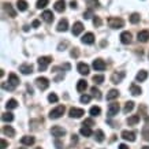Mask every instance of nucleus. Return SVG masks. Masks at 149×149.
Masks as SVG:
<instances>
[{
  "label": "nucleus",
  "mask_w": 149,
  "mask_h": 149,
  "mask_svg": "<svg viewBox=\"0 0 149 149\" xmlns=\"http://www.w3.org/2000/svg\"><path fill=\"white\" fill-rule=\"evenodd\" d=\"M52 62V58L51 56H41L38 59V70L40 71H45L47 67H48V64Z\"/></svg>",
  "instance_id": "obj_1"
},
{
  "label": "nucleus",
  "mask_w": 149,
  "mask_h": 149,
  "mask_svg": "<svg viewBox=\"0 0 149 149\" xmlns=\"http://www.w3.org/2000/svg\"><path fill=\"white\" fill-rule=\"evenodd\" d=\"M108 25H109V27H112V29H120V27H123L125 22H123V19H120V18L111 17V18H108Z\"/></svg>",
  "instance_id": "obj_2"
},
{
  "label": "nucleus",
  "mask_w": 149,
  "mask_h": 149,
  "mask_svg": "<svg viewBox=\"0 0 149 149\" xmlns=\"http://www.w3.org/2000/svg\"><path fill=\"white\" fill-rule=\"evenodd\" d=\"M64 109H66L64 105H58L56 108H54L49 112V118L51 119H58V118H60L64 113Z\"/></svg>",
  "instance_id": "obj_3"
},
{
  "label": "nucleus",
  "mask_w": 149,
  "mask_h": 149,
  "mask_svg": "<svg viewBox=\"0 0 149 149\" xmlns=\"http://www.w3.org/2000/svg\"><path fill=\"white\" fill-rule=\"evenodd\" d=\"M36 85L40 91H45L47 88L49 86V81H48L45 77H38L36 79Z\"/></svg>",
  "instance_id": "obj_4"
},
{
  "label": "nucleus",
  "mask_w": 149,
  "mask_h": 149,
  "mask_svg": "<svg viewBox=\"0 0 149 149\" xmlns=\"http://www.w3.org/2000/svg\"><path fill=\"white\" fill-rule=\"evenodd\" d=\"M51 133H52V136L56 137V138H60V137L66 136V130L60 126H54L51 129Z\"/></svg>",
  "instance_id": "obj_5"
},
{
  "label": "nucleus",
  "mask_w": 149,
  "mask_h": 149,
  "mask_svg": "<svg viewBox=\"0 0 149 149\" xmlns=\"http://www.w3.org/2000/svg\"><path fill=\"white\" fill-rule=\"evenodd\" d=\"M105 67H107V64L101 59H96L95 62H93V68H95L96 71H103V70H105Z\"/></svg>",
  "instance_id": "obj_6"
},
{
  "label": "nucleus",
  "mask_w": 149,
  "mask_h": 149,
  "mask_svg": "<svg viewBox=\"0 0 149 149\" xmlns=\"http://www.w3.org/2000/svg\"><path fill=\"white\" fill-rule=\"evenodd\" d=\"M123 78H125V72H123V71L113 72L112 77H111V81H112V84H120Z\"/></svg>",
  "instance_id": "obj_7"
},
{
  "label": "nucleus",
  "mask_w": 149,
  "mask_h": 149,
  "mask_svg": "<svg viewBox=\"0 0 149 149\" xmlns=\"http://www.w3.org/2000/svg\"><path fill=\"white\" fill-rule=\"evenodd\" d=\"M122 138H123V140H126V141L133 142V141H136V134H134L133 131L125 130V131H122Z\"/></svg>",
  "instance_id": "obj_8"
},
{
  "label": "nucleus",
  "mask_w": 149,
  "mask_h": 149,
  "mask_svg": "<svg viewBox=\"0 0 149 149\" xmlns=\"http://www.w3.org/2000/svg\"><path fill=\"white\" fill-rule=\"evenodd\" d=\"M68 115L71 118H81L82 115H85V111L82 108H71L70 112H68Z\"/></svg>",
  "instance_id": "obj_9"
},
{
  "label": "nucleus",
  "mask_w": 149,
  "mask_h": 149,
  "mask_svg": "<svg viewBox=\"0 0 149 149\" xmlns=\"http://www.w3.org/2000/svg\"><path fill=\"white\" fill-rule=\"evenodd\" d=\"M81 41L84 44H89V45H91V44L95 42V34H93V33H86L85 36L81 38Z\"/></svg>",
  "instance_id": "obj_10"
},
{
  "label": "nucleus",
  "mask_w": 149,
  "mask_h": 149,
  "mask_svg": "<svg viewBox=\"0 0 149 149\" xmlns=\"http://www.w3.org/2000/svg\"><path fill=\"white\" fill-rule=\"evenodd\" d=\"M137 38L141 42H146L149 40V30H141L138 34H137Z\"/></svg>",
  "instance_id": "obj_11"
},
{
  "label": "nucleus",
  "mask_w": 149,
  "mask_h": 149,
  "mask_svg": "<svg viewBox=\"0 0 149 149\" xmlns=\"http://www.w3.org/2000/svg\"><path fill=\"white\" fill-rule=\"evenodd\" d=\"M118 112H119V104H116V103L109 104V107H108V115L109 116H115Z\"/></svg>",
  "instance_id": "obj_12"
},
{
  "label": "nucleus",
  "mask_w": 149,
  "mask_h": 149,
  "mask_svg": "<svg viewBox=\"0 0 149 149\" xmlns=\"http://www.w3.org/2000/svg\"><path fill=\"white\" fill-rule=\"evenodd\" d=\"M19 71L22 72V74H25V75H27V74H32V72H33V66H32V64L25 63V64H22V66L19 67Z\"/></svg>",
  "instance_id": "obj_13"
},
{
  "label": "nucleus",
  "mask_w": 149,
  "mask_h": 149,
  "mask_svg": "<svg viewBox=\"0 0 149 149\" xmlns=\"http://www.w3.org/2000/svg\"><path fill=\"white\" fill-rule=\"evenodd\" d=\"M8 84L13 86V88H17V86L19 85V78L17 77L14 72H11V74L8 75Z\"/></svg>",
  "instance_id": "obj_14"
},
{
  "label": "nucleus",
  "mask_w": 149,
  "mask_h": 149,
  "mask_svg": "<svg viewBox=\"0 0 149 149\" xmlns=\"http://www.w3.org/2000/svg\"><path fill=\"white\" fill-rule=\"evenodd\" d=\"M78 72L82 75H88L89 74V66L86 63H78Z\"/></svg>",
  "instance_id": "obj_15"
},
{
  "label": "nucleus",
  "mask_w": 149,
  "mask_h": 149,
  "mask_svg": "<svg viewBox=\"0 0 149 149\" xmlns=\"http://www.w3.org/2000/svg\"><path fill=\"white\" fill-rule=\"evenodd\" d=\"M120 41L122 44H130L131 42V33L130 32H123L120 34Z\"/></svg>",
  "instance_id": "obj_16"
},
{
  "label": "nucleus",
  "mask_w": 149,
  "mask_h": 149,
  "mask_svg": "<svg viewBox=\"0 0 149 149\" xmlns=\"http://www.w3.org/2000/svg\"><path fill=\"white\" fill-rule=\"evenodd\" d=\"M64 10H66V3H64V0H58V1L55 3V11L63 13Z\"/></svg>",
  "instance_id": "obj_17"
},
{
  "label": "nucleus",
  "mask_w": 149,
  "mask_h": 149,
  "mask_svg": "<svg viewBox=\"0 0 149 149\" xmlns=\"http://www.w3.org/2000/svg\"><path fill=\"white\" fill-rule=\"evenodd\" d=\"M41 18L44 19L45 22L51 23L52 21H54V14H52V11H48V10H47V11H44V13H42V15H41Z\"/></svg>",
  "instance_id": "obj_18"
},
{
  "label": "nucleus",
  "mask_w": 149,
  "mask_h": 149,
  "mask_svg": "<svg viewBox=\"0 0 149 149\" xmlns=\"http://www.w3.org/2000/svg\"><path fill=\"white\" fill-rule=\"evenodd\" d=\"M82 30H84V25H82L81 22L74 23V26H72V34H74V36H78Z\"/></svg>",
  "instance_id": "obj_19"
},
{
  "label": "nucleus",
  "mask_w": 149,
  "mask_h": 149,
  "mask_svg": "<svg viewBox=\"0 0 149 149\" xmlns=\"http://www.w3.org/2000/svg\"><path fill=\"white\" fill-rule=\"evenodd\" d=\"M58 32H66L68 29V22H67V19H62L60 22L58 23Z\"/></svg>",
  "instance_id": "obj_20"
},
{
  "label": "nucleus",
  "mask_w": 149,
  "mask_h": 149,
  "mask_svg": "<svg viewBox=\"0 0 149 149\" xmlns=\"http://www.w3.org/2000/svg\"><path fill=\"white\" fill-rule=\"evenodd\" d=\"M21 142H22L23 145H33L34 144V137L32 136H25L21 138Z\"/></svg>",
  "instance_id": "obj_21"
},
{
  "label": "nucleus",
  "mask_w": 149,
  "mask_h": 149,
  "mask_svg": "<svg viewBox=\"0 0 149 149\" xmlns=\"http://www.w3.org/2000/svg\"><path fill=\"white\" fill-rule=\"evenodd\" d=\"M3 6H4V10L7 11V14H8L10 17H11V18H14V17H17V13L14 11V8L11 7V4H8V3H4Z\"/></svg>",
  "instance_id": "obj_22"
},
{
  "label": "nucleus",
  "mask_w": 149,
  "mask_h": 149,
  "mask_svg": "<svg viewBox=\"0 0 149 149\" xmlns=\"http://www.w3.org/2000/svg\"><path fill=\"white\" fill-rule=\"evenodd\" d=\"M3 134H6V136H8V137H14L15 136V130L11 126H4L3 127Z\"/></svg>",
  "instance_id": "obj_23"
},
{
  "label": "nucleus",
  "mask_w": 149,
  "mask_h": 149,
  "mask_svg": "<svg viewBox=\"0 0 149 149\" xmlns=\"http://www.w3.org/2000/svg\"><path fill=\"white\" fill-rule=\"evenodd\" d=\"M86 88H88V84H86L85 79H79L77 84V91L78 92H85Z\"/></svg>",
  "instance_id": "obj_24"
},
{
  "label": "nucleus",
  "mask_w": 149,
  "mask_h": 149,
  "mask_svg": "<svg viewBox=\"0 0 149 149\" xmlns=\"http://www.w3.org/2000/svg\"><path fill=\"white\" fill-rule=\"evenodd\" d=\"M138 122H140V115H133L127 119V125H130V126H134Z\"/></svg>",
  "instance_id": "obj_25"
},
{
  "label": "nucleus",
  "mask_w": 149,
  "mask_h": 149,
  "mask_svg": "<svg viewBox=\"0 0 149 149\" xmlns=\"http://www.w3.org/2000/svg\"><path fill=\"white\" fill-rule=\"evenodd\" d=\"M146 78H148V71H145V70H141V71L137 74L136 79H137V81H140V82H142V81H145Z\"/></svg>",
  "instance_id": "obj_26"
},
{
  "label": "nucleus",
  "mask_w": 149,
  "mask_h": 149,
  "mask_svg": "<svg viewBox=\"0 0 149 149\" xmlns=\"http://www.w3.org/2000/svg\"><path fill=\"white\" fill-rule=\"evenodd\" d=\"M1 120H3V122H13V120H14V115L11 112L1 113Z\"/></svg>",
  "instance_id": "obj_27"
},
{
  "label": "nucleus",
  "mask_w": 149,
  "mask_h": 149,
  "mask_svg": "<svg viewBox=\"0 0 149 149\" xmlns=\"http://www.w3.org/2000/svg\"><path fill=\"white\" fill-rule=\"evenodd\" d=\"M130 92L133 96H138V95H141V88L137 86L136 84H133V85H130Z\"/></svg>",
  "instance_id": "obj_28"
},
{
  "label": "nucleus",
  "mask_w": 149,
  "mask_h": 149,
  "mask_svg": "<svg viewBox=\"0 0 149 149\" xmlns=\"http://www.w3.org/2000/svg\"><path fill=\"white\" fill-rule=\"evenodd\" d=\"M17 8H18L19 11H26L27 10V3L25 1V0H18V1H17Z\"/></svg>",
  "instance_id": "obj_29"
},
{
  "label": "nucleus",
  "mask_w": 149,
  "mask_h": 149,
  "mask_svg": "<svg viewBox=\"0 0 149 149\" xmlns=\"http://www.w3.org/2000/svg\"><path fill=\"white\" fill-rule=\"evenodd\" d=\"M79 133H81L82 136H85V137H91L92 136V129L89 126H84V127H81Z\"/></svg>",
  "instance_id": "obj_30"
},
{
  "label": "nucleus",
  "mask_w": 149,
  "mask_h": 149,
  "mask_svg": "<svg viewBox=\"0 0 149 149\" xmlns=\"http://www.w3.org/2000/svg\"><path fill=\"white\" fill-rule=\"evenodd\" d=\"M118 96H119V92L116 89H111L108 92V95H107V100H115L118 99Z\"/></svg>",
  "instance_id": "obj_31"
},
{
  "label": "nucleus",
  "mask_w": 149,
  "mask_h": 149,
  "mask_svg": "<svg viewBox=\"0 0 149 149\" xmlns=\"http://www.w3.org/2000/svg\"><path fill=\"white\" fill-rule=\"evenodd\" d=\"M6 105H7V108L8 109H14V108H17V107H18V101H17L15 99H10Z\"/></svg>",
  "instance_id": "obj_32"
},
{
  "label": "nucleus",
  "mask_w": 149,
  "mask_h": 149,
  "mask_svg": "<svg viewBox=\"0 0 149 149\" xmlns=\"http://www.w3.org/2000/svg\"><path fill=\"white\" fill-rule=\"evenodd\" d=\"M95 136H96L95 138H96V141H97V142H103V141H104V133H103V130H97Z\"/></svg>",
  "instance_id": "obj_33"
},
{
  "label": "nucleus",
  "mask_w": 149,
  "mask_h": 149,
  "mask_svg": "<svg viewBox=\"0 0 149 149\" xmlns=\"http://www.w3.org/2000/svg\"><path fill=\"white\" fill-rule=\"evenodd\" d=\"M89 112H91V115L92 116H99L100 113H101V109H100V107H92L91 108V111H89Z\"/></svg>",
  "instance_id": "obj_34"
},
{
  "label": "nucleus",
  "mask_w": 149,
  "mask_h": 149,
  "mask_svg": "<svg viewBox=\"0 0 149 149\" xmlns=\"http://www.w3.org/2000/svg\"><path fill=\"white\" fill-rule=\"evenodd\" d=\"M133 108H134V103H133V101H127L123 111H125V113H129L130 111H133Z\"/></svg>",
  "instance_id": "obj_35"
},
{
  "label": "nucleus",
  "mask_w": 149,
  "mask_h": 149,
  "mask_svg": "<svg viewBox=\"0 0 149 149\" xmlns=\"http://www.w3.org/2000/svg\"><path fill=\"white\" fill-rule=\"evenodd\" d=\"M130 22H131V23H138V22H140V14H138V13L131 14Z\"/></svg>",
  "instance_id": "obj_36"
},
{
  "label": "nucleus",
  "mask_w": 149,
  "mask_h": 149,
  "mask_svg": "<svg viewBox=\"0 0 149 149\" xmlns=\"http://www.w3.org/2000/svg\"><path fill=\"white\" fill-rule=\"evenodd\" d=\"M93 82H95V84H97V85H99V84H103V82H104V77H103V75H95V77H93Z\"/></svg>",
  "instance_id": "obj_37"
},
{
  "label": "nucleus",
  "mask_w": 149,
  "mask_h": 149,
  "mask_svg": "<svg viewBox=\"0 0 149 149\" xmlns=\"http://www.w3.org/2000/svg\"><path fill=\"white\" fill-rule=\"evenodd\" d=\"M48 4V0H38L37 1V8H44Z\"/></svg>",
  "instance_id": "obj_38"
},
{
  "label": "nucleus",
  "mask_w": 149,
  "mask_h": 149,
  "mask_svg": "<svg viewBox=\"0 0 149 149\" xmlns=\"http://www.w3.org/2000/svg\"><path fill=\"white\" fill-rule=\"evenodd\" d=\"M91 92L93 93V96H95V97H97V99H100V97H101V95H100V91L97 89V88H96V86H93V88H92Z\"/></svg>",
  "instance_id": "obj_39"
},
{
  "label": "nucleus",
  "mask_w": 149,
  "mask_h": 149,
  "mask_svg": "<svg viewBox=\"0 0 149 149\" xmlns=\"http://www.w3.org/2000/svg\"><path fill=\"white\" fill-rule=\"evenodd\" d=\"M48 101H49V103H56V101H58V96L55 95V93H51V95L48 96Z\"/></svg>",
  "instance_id": "obj_40"
},
{
  "label": "nucleus",
  "mask_w": 149,
  "mask_h": 149,
  "mask_svg": "<svg viewBox=\"0 0 149 149\" xmlns=\"http://www.w3.org/2000/svg\"><path fill=\"white\" fill-rule=\"evenodd\" d=\"M95 125V122H93V119H85L84 120V123H82V126H93Z\"/></svg>",
  "instance_id": "obj_41"
},
{
  "label": "nucleus",
  "mask_w": 149,
  "mask_h": 149,
  "mask_svg": "<svg viewBox=\"0 0 149 149\" xmlns=\"http://www.w3.org/2000/svg\"><path fill=\"white\" fill-rule=\"evenodd\" d=\"M91 17H93V11L89 8L88 11H85V13H84V18H85V19H89Z\"/></svg>",
  "instance_id": "obj_42"
},
{
  "label": "nucleus",
  "mask_w": 149,
  "mask_h": 149,
  "mask_svg": "<svg viewBox=\"0 0 149 149\" xmlns=\"http://www.w3.org/2000/svg\"><path fill=\"white\" fill-rule=\"evenodd\" d=\"M81 103H89V101H91V96H88V95H84V96H81Z\"/></svg>",
  "instance_id": "obj_43"
},
{
  "label": "nucleus",
  "mask_w": 149,
  "mask_h": 149,
  "mask_svg": "<svg viewBox=\"0 0 149 149\" xmlns=\"http://www.w3.org/2000/svg\"><path fill=\"white\" fill-rule=\"evenodd\" d=\"M93 25H95L96 27L101 26V19H100L99 17H95V18H93Z\"/></svg>",
  "instance_id": "obj_44"
},
{
  "label": "nucleus",
  "mask_w": 149,
  "mask_h": 149,
  "mask_svg": "<svg viewBox=\"0 0 149 149\" xmlns=\"http://www.w3.org/2000/svg\"><path fill=\"white\" fill-rule=\"evenodd\" d=\"M67 45H68V42H67V41H64V42H60V44H59V48H58V49H59V51H63Z\"/></svg>",
  "instance_id": "obj_45"
},
{
  "label": "nucleus",
  "mask_w": 149,
  "mask_h": 149,
  "mask_svg": "<svg viewBox=\"0 0 149 149\" xmlns=\"http://www.w3.org/2000/svg\"><path fill=\"white\" fill-rule=\"evenodd\" d=\"M71 56H72V58H77V56H78V49H77V48H74V49L71 51Z\"/></svg>",
  "instance_id": "obj_46"
},
{
  "label": "nucleus",
  "mask_w": 149,
  "mask_h": 149,
  "mask_svg": "<svg viewBox=\"0 0 149 149\" xmlns=\"http://www.w3.org/2000/svg\"><path fill=\"white\" fill-rule=\"evenodd\" d=\"M0 142H1V149H6V148H7V141H6V140H1Z\"/></svg>",
  "instance_id": "obj_47"
},
{
  "label": "nucleus",
  "mask_w": 149,
  "mask_h": 149,
  "mask_svg": "<svg viewBox=\"0 0 149 149\" xmlns=\"http://www.w3.org/2000/svg\"><path fill=\"white\" fill-rule=\"evenodd\" d=\"M70 7H71V8H77V1H75V0H72L71 3H70Z\"/></svg>",
  "instance_id": "obj_48"
},
{
  "label": "nucleus",
  "mask_w": 149,
  "mask_h": 149,
  "mask_svg": "<svg viewBox=\"0 0 149 149\" xmlns=\"http://www.w3.org/2000/svg\"><path fill=\"white\" fill-rule=\"evenodd\" d=\"M32 26H33V27H38V26H40V21H33Z\"/></svg>",
  "instance_id": "obj_49"
},
{
  "label": "nucleus",
  "mask_w": 149,
  "mask_h": 149,
  "mask_svg": "<svg viewBox=\"0 0 149 149\" xmlns=\"http://www.w3.org/2000/svg\"><path fill=\"white\" fill-rule=\"evenodd\" d=\"M119 149H129V146H127V145H125V144H120V145H119Z\"/></svg>",
  "instance_id": "obj_50"
},
{
  "label": "nucleus",
  "mask_w": 149,
  "mask_h": 149,
  "mask_svg": "<svg viewBox=\"0 0 149 149\" xmlns=\"http://www.w3.org/2000/svg\"><path fill=\"white\" fill-rule=\"evenodd\" d=\"M142 149H149V146H144V148H142Z\"/></svg>",
  "instance_id": "obj_51"
},
{
  "label": "nucleus",
  "mask_w": 149,
  "mask_h": 149,
  "mask_svg": "<svg viewBox=\"0 0 149 149\" xmlns=\"http://www.w3.org/2000/svg\"><path fill=\"white\" fill-rule=\"evenodd\" d=\"M21 149H26V148H21Z\"/></svg>",
  "instance_id": "obj_52"
},
{
  "label": "nucleus",
  "mask_w": 149,
  "mask_h": 149,
  "mask_svg": "<svg viewBox=\"0 0 149 149\" xmlns=\"http://www.w3.org/2000/svg\"><path fill=\"white\" fill-rule=\"evenodd\" d=\"M36 149H41V148H36Z\"/></svg>",
  "instance_id": "obj_53"
}]
</instances>
